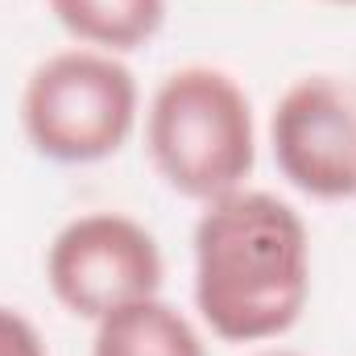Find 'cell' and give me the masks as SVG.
<instances>
[{
  "mask_svg": "<svg viewBox=\"0 0 356 356\" xmlns=\"http://www.w3.org/2000/svg\"><path fill=\"white\" fill-rule=\"evenodd\" d=\"M50 13L75 42L104 54H124L162 29L166 0H50Z\"/></svg>",
  "mask_w": 356,
  "mask_h": 356,
  "instance_id": "cell-7",
  "label": "cell"
},
{
  "mask_svg": "<svg viewBox=\"0 0 356 356\" xmlns=\"http://www.w3.org/2000/svg\"><path fill=\"white\" fill-rule=\"evenodd\" d=\"M273 162L311 199H356V95L315 75L282 91L269 120Z\"/></svg>",
  "mask_w": 356,
  "mask_h": 356,
  "instance_id": "cell-5",
  "label": "cell"
},
{
  "mask_svg": "<svg viewBox=\"0 0 356 356\" xmlns=\"http://www.w3.org/2000/svg\"><path fill=\"white\" fill-rule=\"evenodd\" d=\"M162 273L158 241L120 211H88L71 220L46 249V282L54 298L91 323L137 298H154Z\"/></svg>",
  "mask_w": 356,
  "mask_h": 356,
  "instance_id": "cell-4",
  "label": "cell"
},
{
  "mask_svg": "<svg viewBox=\"0 0 356 356\" xmlns=\"http://www.w3.org/2000/svg\"><path fill=\"white\" fill-rule=\"evenodd\" d=\"M0 356H50L42 332L13 307H0Z\"/></svg>",
  "mask_w": 356,
  "mask_h": 356,
  "instance_id": "cell-8",
  "label": "cell"
},
{
  "mask_svg": "<svg viewBox=\"0 0 356 356\" xmlns=\"http://www.w3.org/2000/svg\"><path fill=\"white\" fill-rule=\"evenodd\" d=\"M91 356H207L191 319L170 302L137 298L104 319H95Z\"/></svg>",
  "mask_w": 356,
  "mask_h": 356,
  "instance_id": "cell-6",
  "label": "cell"
},
{
  "mask_svg": "<svg viewBox=\"0 0 356 356\" xmlns=\"http://www.w3.org/2000/svg\"><path fill=\"white\" fill-rule=\"evenodd\" d=\"M311 298V236L269 191H232L195 224V307L228 344L290 332Z\"/></svg>",
  "mask_w": 356,
  "mask_h": 356,
  "instance_id": "cell-1",
  "label": "cell"
},
{
  "mask_svg": "<svg viewBox=\"0 0 356 356\" xmlns=\"http://www.w3.org/2000/svg\"><path fill=\"white\" fill-rule=\"evenodd\" d=\"M257 356H298V353H257Z\"/></svg>",
  "mask_w": 356,
  "mask_h": 356,
  "instance_id": "cell-9",
  "label": "cell"
},
{
  "mask_svg": "<svg viewBox=\"0 0 356 356\" xmlns=\"http://www.w3.org/2000/svg\"><path fill=\"white\" fill-rule=\"evenodd\" d=\"M327 4H356V0H327Z\"/></svg>",
  "mask_w": 356,
  "mask_h": 356,
  "instance_id": "cell-10",
  "label": "cell"
},
{
  "mask_svg": "<svg viewBox=\"0 0 356 356\" xmlns=\"http://www.w3.org/2000/svg\"><path fill=\"white\" fill-rule=\"evenodd\" d=\"M137 79L104 50L75 46L33 67L21 91V129L29 145L63 166L112 158L137 129Z\"/></svg>",
  "mask_w": 356,
  "mask_h": 356,
  "instance_id": "cell-3",
  "label": "cell"
},
{
  "mask_svg": "<svg viewBox=\"0 0 356 356\" xmlns=\"http://www.w3.org/2000/svg\"><path fill=\"white\" fill-rule=\"evenodd\" d=\"M145 145L170 191L216 203L253 175V104L232 75L216 67H178L149 99Z\"/></svg>",
  "mask_w": 356,
  "mask_h": 356,
  "instance_id": "cell-2",
  "label": "cell"
}]
</instances>
